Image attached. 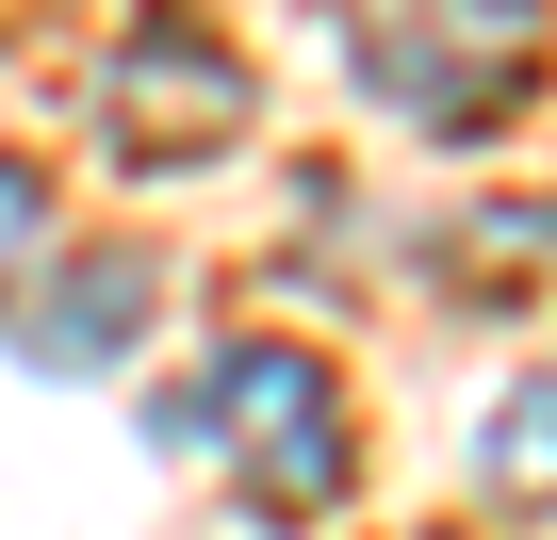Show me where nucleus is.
I'll list each match as a JSON object with an SVG mask.
<instances>
[{
    "label": "nucleus",
    "instance_id": "obj_1",
    "mask_svg": "<svg viewBox=\"0 0 557 540\" xmlns=\"http://www.w3.org/2000/svg\"><path fill=\"white\" fill-rule=\"evenodd\" d=\"M164 442H197V459L246 491V524H329L345 475H361V410H345V377H329L312 344H278V328L213 344L197 393L164 410Z\"/></svg>",
    "mask_w": 557,
    "mask_h": 540
},
{
    "label": "nucleus",
    "instance_id": "obj_2",
    "mask_svg": "<svg viewBox=\"0 0 557 540\" xmlns=\"http://www.w3.org/2000/svg\"><path fill=\"white\" fill-rule=\"evenodd\" d=\"M345 66L426 148H492L541 99V66H557V0H361V17H345Z\"/></svg>",
    "mask_w": 557,
    "mask_h": 540
},
{
    "label": "nucleus",
    "instance_id": "obj_3",
    "mask_svg": "<svg viewBox=\"0 0 557 540\" xmlns=\"http://www.w3.org/2000/svg\"><path fill=\"white\" fill-rule=\"evenodd\" d=\"M0 344L34 377H115L148 344V262H34V279H0Z\"/></svg>",
    "mask_w": 557,
    "mask_h": 540
},
{
    "label": "nucleus",
    "instance_id": "obj_4",
    "mask_svg": "<svg viewBox=\"0 0 557 540\" xmlns=\"http://www.w3.org/2000/svg\"><path fill=\"white\" fill-rule=\"evenodd\" d=\"M99 115L132 131V164H213V148L246 131V83H230L213 50H181V34H164V50H132V66L99 83Z\"/></svg>",
    "mask_w": 557,
    "mask_h": 540
},
{
    "label": "nucleus",
    "instance_id": "obj_5",
    "mask_svg": "<svg viewBox=\"0 0 557 540\" xmlns=\"http://www.w3.org/2000/svg\"><path fill=\"white\" fill-rule=\"evenodd\" d=\"M475 491H492V507H557V377H508V393H492Z\"/></svg>",
    "mask_w": 557,
    "mask_h": 540
},
{
    "label": "nucleus",
    "instance_id": "obj_6",
    "mask_svg": "<svg viewBox=\"0 0 557 540\" xmlns=\"http://www.w3.org/2000/svg\"><path fill=\"white\" fill-rule=\"evenodd\" d=\"M34 246H50V197H34V164H17V148H0V279H17Z\"/></svg>",
    "mask_w": 557,
    "mask_h": 540
}]
</instances>
